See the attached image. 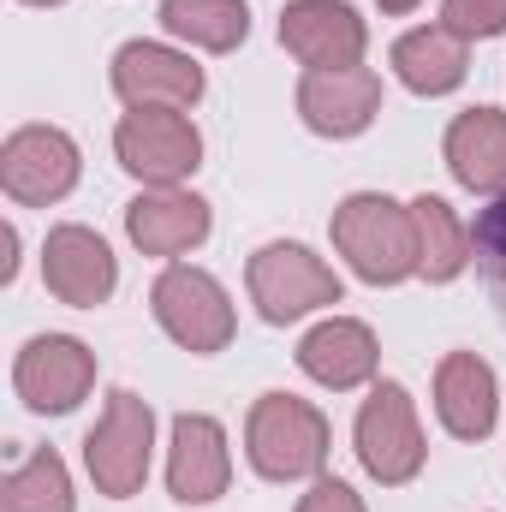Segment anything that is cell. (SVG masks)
Here are the masks:
<instances>
[{"label": "cell", "instance_id": "cell-1", "mask_svg": "<svg viewBox=\"0 0 506 512\" xmlns=\"http://www.w3.org/2000/svg\"><path fill=\"white\" fill-rule=\"evenodd\" d=\"M334 429L298 393H262L245 417V459L262 483H316L328 465Z\"/></svg>", "mask_w": 506, "mask_h": 512}, {"label": "cell", "instance_id": "cell-2", "mask_svg": "<svg viewBox=\"0 0 506 512\" xmlns=\"http://www.w3.org/2000/svg\"><path fill=\"white\" fill-rule=\"evenodd\" d=\"M334 251L346 256V268L370 286H399L417 274V227H411V203H393L387 191H352L334 221Z\"/></svg>", "mask_w": 506, "mask_h": 512}, {"label": "cell", "instance_id": "cell-3", "mask_svg": "<svg viewBox=\"0 0 506 512\" xmlns=\"http://www.w3.org/2000/svg\"><path fill=\"white\" fill-rule=\"evenodd\" d=\"M149 316H155V328H161L179 352H191V358H215V352H227L233 334H239V310H233L227 286H221L209 268H197V262H167V268L155 274V286H149Z\"/></svg>", "mask_w": 506, "mask_h": 512}, {"label": "cell", "instance_id": "cell-4", "mask_svg": "<svg viewBox=\"0 0 506 512\" xmlns=\"http://www.w3.org/2000/svg\"><path fill=\"white\" fill-rule=\"evenodd\" d=\"M245 286H251L256 316L274 322V328L304 322V316H316V310H328V304L346 298V280L310 251V245H298V239H274V245L251 251Z\"/></svg>", "mask_w": 506, "mask_h": 512}, {"label": "cell", "instance_id": "cell-5", "mask_svg": "<svg viewBox=\"0 0 506 512\" xmlns=\"http://www.w3.org/2000/svg\"><path fill=\"white\" fill-rule=\"evenodd\" d=\"M149 459H155V411L131 387H114L102 417H96V429L84 435V471H90L96 495H108V501L143 495Z\"/></svg>", "mask_w": 506, "mask_h": 512}, {"label": "cell", "instance_id": "cell-6", "mask_svg": "<svg viewBox=\"0 0 506 512\" xmlns=\"http://www.w3.org/2000/svg\"><path fill=\"white\" fill-rule=\"evenodd\" d=\"M352 447L381 489H399L423 471L429 441H423L417 399L405 393V382H370V399L358 405V423H352Z\"/></svg>", "mask_w": 506, "mask_h": 512}, {"label": "cell", "instance_id": "cell-7", "mask_svg": "<svg viewBox=\"0 0 506 512\" xmlns=\"http://www.w3.org/2000/svg\"><path fill=\"white\" fill-rule=\"evenodd\" d=\"M114 155L137 185H185L203 167V131L179 108H126L114 126Z\"/></svg>", "mask_w": 506, "mask_h": 512}, {"label": "cell", "instance_id": "cell-8", "mask_svg": "<svg viewBox=\"0 0 506 512\" xmlns=\"http://www.w3.org/2000/svg\"><path fill=\"white\" fill-rule=\"evenodd\" d=\"M96 387V352L78 334H30L12 358V393L36 417H66Z\"/></svg>", "mask_w": 506, "mask_h": 512}, {"label": "cell", "instance_id": "cell-9", "mask_svg": "<svg viewBox=\"0 0 506 512\" xmlns=\"http://www.w3.org/2000/svg\"><path fill=\"white\" fill-rule=\"evenodd\" d=\"M84 173V155L72 143V131L60 126H18L0 143V191L24 209H48L60 197H72Z\"/></svg>", "mask_w": 506, "mask_h": 512}, {"label": "cell", "instance_id": "cell-10", "mask_svg": "<svg viewBox=\"0 0 506 512\" xmlns=\"http://www.w3.org/2000/svg\"><path fill=\"white\" fill-rule=\"evenodd\" d=\"M108 84L126 108H179V114H191L209 90L203 66L185 48H167V42H120L114 66H108Z\"/></svg>", "mask_w": 506, "mask_h": 512}, {"label": "cell", "instance_id": "cell-11", "mask_svg": "<svg viewBox=\"0 0 506 512\" xmlns=\"http://www.w3.org/2000/svg\"><path fill=\"white\" fill-rule=\"evenodd\" d=\"M280 48H286L304 72L364 66L370 24H364L358 6H346V0H286V6H280Z\"/></svg>", "mask_w": 506, "mask_h": 512}, {"label": "cell", "instance_id": "cell-12", "mask_svg": "<svg viewBox=\"0 0 506 512\" xmlns=\"http://www.w3.org/2000/svg\"><path fill=\"white\" fill-rule=\"evenodd\" d=\"M233 483V447L221 417L209 411H179L167 429V495L179 507H215Z\"/></svg>", "mask_w": 506, "mask_h": 512}, {"label": "cell", "instance_id": "cell-13", "mask_svg": "<svg viewBox=\"0 0 506 512\" xmlns=\"http://www.w3.org/2000/svg\"><path fill=\"white\" fill-rule=\"evenodd\" d=\"M42 286L72 310H96L120 286V256L108 251V239L96 227L66 221L42 239Z\"/></svg>", "mask_w": 506, "mask_h": 512}, {"label": "cell", "instance_id": "cell-14", "mask_svg": "<svg viewBox=\"0 0 506 512\" xmlns=\"http://www.w3.org/2000/svg\"><path fill=\"white\" fill-rule=\"evenodd\" d=\"M215 233V209L185 185H143L126 203V239L143 256L179 262Z\"/></svg>", "mask_w": 506, "mask_h": 512}, {"label": "cell", "instance_id": "cell-15", "mask_svg": "<svg viewBox=\"0 0 506 512\" xmlns=\"http://www.w3.org/2000/svg\"><path fill=\"white\" fill-rule=\"evenodd\" d=\"M298 370L328 393H352L370 387L381 370V340L370 322L358 316H322L304 340H298Z\"/></svg>", "mask_w": 506, "mask_h": 512}, {"label": "cell", "instance_id": "cell-16", "mask_svg": "<svg viewBox=\"0 0 506 512\" xmlns=\"http://www.w3.org/2000/svg\"><path fill=\"white\" fill-rule=\"evenodd\" d=\"M298 120L316 137H358L381 114V78L370 66H340V72H304L298 78Z\"/></svg>", "mask_w": 506, "mask_h": 512}, {"label": "cell", "instance_id": "cell-17", "mask_svg": "<svg viewBox=\"0 0 506 512\" xmlns=\"http://www.w3.org/2000/svg\"><path fill=\"white\" fill-rule=\"evenodd\" d=\"M435 417L453 441H489L501 423V382L495 364L477 352H447L435 364Z\"/></svg>", "mask_w": 506, "mask_h": 512}, {"label": "cell", "instance_id": "cell-18", "mask_svg": "<svg viewBox=\"0 0 506 512\" xmlns=\"http://www.w3.org/2000/svg\"><path fill=\"white\" fill-rule=\"evenodd\" d=\"M441 161H447V173L465 191L501 197L506 191V114L501 108H465L441 137Z\"/></svg>", "mask_w": 506, "mask_h": 512}, {"label": "cell", "instance_id": "cell-19", "mask_svg": "<svg viewBox=\"0 0 506 512\" xmlns=\"http://www.w3.org/2000/svg\"><path fill=\"white\" fill-rule=\"evenodd\" d=\"M387 60H393V78H399L411 96H453V90L465 84V72H471V48H465V36L447 30V24H417V30H405Z\"/></svg>", "mask_w": 506, "mask_h": 512}, {"label": "cell", "instance_id": "cell-20", "mask_svg": "<svg viewBox=\"0 0 506 512\" xmlns=\"http://www.w3.org/2000/svg\"><path fill=\"white\" fill-rule=\"evenodd\" d=\"M411 227H417V274L429 286H447V280H459L471 268V256H477L471 251V227L453 215L447 197H435V191L411 197Z\"/></svg>", "mask_w": 506, "mask_h": 512}, {"label": "cell", "instance_id": "cell-21", "mask_svg": "<svg viewBox=\"0 0 506 512\" xmlns=\"http://www.w3.org/2000/svg\"><path fill=\"white\" fill-rule=\"evenodd\" d=\"M161 30L185 48L233 54L251 36V6L245 0H161Z\"/></svg>", "mask_w": 506, "mask_h": 512}, {"label": "cell", "instance_id": "cell-22", "mask_svg": "<svg viewBox=\"0 0 506 512\" xmlns=\"http://www.w3.org/2000/svg\"><path fill=\"white\" fill-rule=\"evenodd\" d=\"M72 471L54 447H36L30 459H18L0 483V512H72Z\"/></svg>", "mask_w": 506, "mask_h": 512}, {"label": "cell", "instance_id": "cell-23", "mask_svg": "<svg viewBox=\"0 0 506 512\" xmlns=\"http://www.w3.org/2000/svg\"><path fill=\"white\" fill-rule=\"evenodd\" d=\"M471 251H477L471 262L483 268V286H489V298H495V310H501V322H506V191L489 197V209L477 215Z\"/></svg>", "mask_w": 506, "mask_h": 512}, {"label": "cell", "instance_id": "cell-24", "mask_svg": "<svg viewBox=\"0 0 506 512\" xmlns=\"http://www.w3.org/2000/svg\"><path fill=\"white\" fill-rule=\"evenodd\" d=\"M441 24L459 30L465 42L506 36V0H441Z\"/></svg>", "mask_w": 506, "mask_h": 512}, {"label": "cell", "instance_id": "cell-25", "mask_svg": "<svg viewBox=\"0 0 506 512\" xmlns=\"http://www.w3.org/2000/svg\"><path fill=\"white\" fill-rule=\"evenodd\" d=\"M298 512H370V507H364V495H358L352 483H340V477L322 471V477L298 495Z\"/></svg>", "mask_w": 506, "mask_h": 512}, {"label": "cell", "instance_id": "cell-26", "mask_svg": "<svg viewBox=\"0 0 506 512\" xmlns=\"http://www.w3.org/2000/svg\"><path fill=\"white\" fill-rule=\"evenodd\" d=\"M381 12L387 18H405V12H417V0H381Z\"/></svg>", "mask_w": 506, "mask_h": 512}, {"label": "cell", "instance_id": "cell-27", "mask_svg": "<svg viewBox=\"0 0 506 512\" xmlns=\"http://www.w3.org/2000/svg\"><path fill=\"white\" fill-rule=\"evenodd\" d=\"M24 6H60V0H24Z\"/></svg>", "mask_w": 506, "mask_h": 512}]
</instances>
